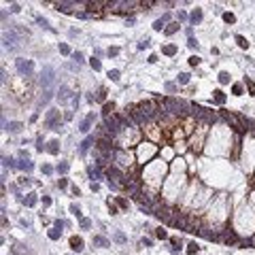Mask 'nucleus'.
Here are the masks:
<instances>
[{"instance_id":"f257e3e1","label":"nucleus","mask_w":255,"mask_h":255,"mask_svg":"<svg viewBox=\"0 0 255 255\" xmlns=\"http://www.w3.org/2000/svg\"><path fill=\"white\" fill-rule=\"evenodd\" d=\"M53 83H55V70L51 66L43 68V73H40V85H43V89H51Z\"/></svg>"},{"instance_id":"f03ea898","label":"nucleus","mask_w":255,"mask_h":255,"mask_svg":"<svg viewBox=\"0 0 255 255\" xmlns=\"http://www.w3.org/2000/svg\"><path fill=\"white\" fill-rule=\"evenodd\" d=\"M15 64H17V70H19V75H21V77H32V70H34L32 60L17 58V60H15Z\"/></svg>"},{"instance_id":"7ed1b4c3","label":"nucleus","mask_w":255,"mask_h":255,"mask_svg":"<svg viewBox=\"0 0 255 255\" xmlns=\"http://www.w3.org/2000/svg\"><path fill=\"white\" fill-rule=\"evenodd\" d=\"M75 98H77V94L70 89V87H60V91H58V100H60V104H68V102H75Z\"/></svg>"},{"instance_id":"20e7f679","label":"nucleus","mask_w":255,"mask_h":255,"mask_svg":"<svg viewBox=\"0 0 255 255\" xmlns=\"http://www.w3.org/2000/svg\"><path fill=\"white\" fill-rule=\"evenodd\" d=\"M45 126L51 128V130H60L62 128V123H60V111H49L47 119H45Z\"/></svg>"},{"instance_id":"39448f33","label":"nucleus","mask_w":255,"mask_h":255,"mask_svg":"<svg viewBox=\"0 0 255 255\" xmlns=\"http://www.w3.org/2000/svg\"><path fill=\"white\" fill-rule=\"evenodd\" d=\"M217 236H219V240H223L225 245H236V242H238V236L234 234V232H230V230H217Z\"/></svg>"},{"instance_id":"423d86ee","label":"nucleus","mask_w":255,"mask_h":255,"mask_svg":"<svg viewBox=\"0 0 255 255\" xmlns=\"http://www.w3.org/2000/svg\"><path fill=\"white\" fill-rule=\"evenodd\" d=\"M221 115H223V119H225L227 123H232V126H234L236 130H245V128H242V121L236 117V115H232V113H227V111H223Z\"/></svg>"},{"instance_id":"0eeeda50","label":"nucleus","mask_w":255,"mask_h":255,"mask_svg":"<svg viewBox=\"0 0 255 255\" xmlns=\"http://www.w3.org/2000/svg\"><path fill=\"white\" fill-rule=\"evenodd\" d=\"M113 157H115V162H117L119 166H130L132 164V159H130V155H126V151H115Z\"/></svg>"},{"instance_id":"6e6552de","label":"nucleus","mask_w":255,"mask_h":255,"mask_svg":"<svg viewBox=\"0 0 255 255\" xmlns=\"http://www.w3.org/2000/svg\"><path fill=\"white\" fill-rule=\"evenodd\" d=\"M51 98H53V89H43L40 96H38V100H36V106H45Z\"/></svg>"},{"instance_id":"1a4fd4ad","label":"nucleus","mask_w":255,"mask_h":255,"mask_svg":"<svg viewBox=\"0 0 255 255\" xmlns=\"http://www.w3.org/2000/svg\"><path fill=\"white\" fill-rule=\"evenodd\" d=\"M70 249L77 251V253H81V251H83V238H81V236H73V238H70Z\"/></svg>"},{"instance_id":"9d476101","label":"nucleus","mask_w":255,"mask_h":255,"mask_svg":"<svg viewBox=\"0 0 255 255\" xmlns=\"http://www.w3.org/2000/svg\"><path fill=\"white\" fill-rule=\"evenodd\" d=\"M75 7H77V2H55V9L62 13H70Z\"/></svg>"},{"instance_id":"9b49d317","label":"nucleus","mask_w":255,"mask_h":255,"mask_svg":"<svg viewBox=\"0 0 255 255\" xmlns=\"http://www.w3.org/2000/svg\"><path fill=\"white\" fill-rule=\"evenodd\" d=\"M94 143H98V138H96V136H87V138H85V141L81 143V147H79V151H81V153H85V151H87V149H89L91 145H94Z\"/></svg>"},{"instance_id":"f8f14e48","label":"nucleus","mask_w":255,"mask_h":255,"mask_svg":"<svg viewBox=\"0 0 255 255\" xmlns=\"http://www.w3.org/2000/svg\"><path fill=\"white\" fill-rule=\"evenodd\" d=\"M91 121H94V113H89L87 117L81 121V126H79V130L81 132H89V128H91Z\"/></svg>"},{"instance_id":"ddd939ff","label":"nucleus","mask_w":255,"mask_h":255,"mask_svg":"<svg viewBox=\"0 0 255 255\" xmlns=\"http://www.w3.org/2000/svg\"><path fill=\"white\" fill-rule=\"evenodd\" d=\"M202 141H204V132L191 138V149H196V151H200V149H202Z\"/></svg>"},{"instance_id":"4468645a","label":"nucleus","mask_w":255,"mask_h":255,"mask_svg":"<svg viewBox=\"0 0 255 255\" xmlns=\"http://www.w3.org/2000/svg\"><path fill=\"white\" fill-rule=\"evenodd\" d=\"M189 21H191L194 26H196V24H200V21H202V11H200V9H194V11H191V15H189Z\"/></svg>"},{"instance_id":"2eb2a0df","label":"nucleus","mask_w":255,"mask_h":255,"mask_svg":"<svg viewBox=\"0 0 255 255\" xmlns=\"http://www.w3.org/2000/svg\"><path fill=\"white\" fill-rule=\"evenodd\" d=\"M166 21H168V15H164L162 19H157L153 24V30H166Z\"/></svg>"},{"instance_id":"dca6fc26","label":"nucleus","mask_w":255,"mask_h":255,"mask_svg":"<svg viewBox=\"0 0 255 255\" xmlns=\"http://www.w3.org/2000/svg\"><path fill=\"white\" fill-rule=\"evenodd\" d=\"M21 128H24V126H21L19 121H11V123L7 126V130H9L11 134H17V132H21Z\"/></svg>"},{"instance_id":"f3484780","label":"nucleus","mask_w":255,"mask_h":255,"mask_svg":"<svg viewBox=\"0 0 255 255\" xmlns=\"http://www.w3.org/2000/svg\"><path fill=\"white\" fill-rule=\"evenodd\" d=\"M94 245H96V247H111V242H108L104 236H94Z\"/></svg>"},{"instance_id":"a211bd4d","label":"nucleus","mask_w":255,"mask_h":255,"mask_svg":"<svg viewBox=\"0 0 255 255\" xmlns=\"http://www.w3.org/2000/svg\"><path fill=\"white\" fill-rule=\"evenodd\" d=\"M47 145H49L47 151L53 153V155H58V151H60V143H58V141H51V143H47Z\"/></svg>"},{"instance_id":"6ab92c4d","label":"nucleus","mask_w":255,"mask_h":255,"mask_svg":"<svg viewBox=\"0 0 255 255\" xmlns=\"http://www.w3.org/2000/svg\"><path fill=\"white\" fill-rule=\"evenodd\" d=\"M104 98H106V89H104V87H98V91H96L94 100H98V102H104Z\"/></svg>"},{"instance_id":"aec40b11","label":"nucleus","mask_w":255,"mask_h":255,"mask_svg":"<svg viewBox=\"0 0 255 255\" xmlns=\"http://www.w3.org/2000/svg\"><path fill=\"white\" fill-rule=\"evenodd\" d=\"M176 30H179V21H172V24H168V26H166V30H164V32L170 36V34H174Z\"/></svg>"},{"instance_id":"412c9836","label":"nucleus","mask_w":255,"mask_h":255,"mask_svg":"<svg viewBox=\"0 0 255 255\" xmlns=\"http://www.w3.org/2000/svg\"><path fill=\"white\" fill-rule=\"evenodd\" d=\"M213 100H215L217 104H223V102H225V94L217 89V91H215V96H213Z\"/></svg>"},{"instance_id":"4be33fe9","label":"nucleus","mask_w":255,"mask_h":255,"mask_svg":"<svg viewBox=\"0 0 255 255\" xmlns=\"http://www.w3.org/2000/svg\"><path fill=\"white\" fill-rule=\"evenodd\" d=\"M113 111H115V102H104V117L113 115Z\"/></svg>"},{"instance_id":"5701e85b","label":"nucleus","mask_w":255,"mask_h":255,"mask_svg":"<svg viewBox=\"0 0 255 255\" xmlns=\"http://www.w3.org/2000/svg\"><path fill=\"white\" fill-rule=\"evenodd\" d=\"M51 240H58L60 236H62V230H58V227H53V230H49V234H47Z\"/></svg>"},{"instance_id":"b1692460","label":"nucleus","mask_w":255,"mask_h":255,"mask_svg":"<svg viewBox=\"0 0 255 255\" xmlns=\"http://www.w3.org/2000/svg\"><path fill=\"white\" fill-rule=\"evenodd\" d=\"M87 174H89V179H100V170L98 168H87Z\"/></svg>"},{"instance_id":"393cba45","label":"nucleus","mask_w":255,"mask_h":255,"mask_svg":"<svg viewBox=\"0 0 255 255\" xmlns=\"http://www.w3.org/2000/svg\"><path fill=\"white\" fill-rule=\"evenodd\" d=\"M162 51H164L166 55H174V53H176V47H174V45H166V47L162 49Z\"/></svg>"},{"instance_id":"a878e982","label":"nucleus","mask_w":255,"mask_h":255,"mask_svg":"<svg viewBox=\"0 0 255 255\" xmlns=\"http://www.w3.org/2000/svg\"><path fill=\"white\" fill-rule=\"evenodd\" d=\"M236 43L240 45V47H242V49H247V47H249V43H247V38H245V36H240V34H236Z\"/></svg>"},{"instance_id":"bb28decb","label":"nucleus","mask_w":255,"mask_h":255,"mask_svg":"<svg viewBox=\"0 0 255 255\" xmlns=\"http://www.w3.org/2000/svg\"><path fill=\"white\" fill-rule=\"evenodd\" d=\"M176 81H179V83H183V85H187V83H189V75H187V73H181Z\"/></svg>"},{"instance_id":"cd10ccee","label":"nucleus","mask_w":255,"mask_h":255,"mask_svg":"<svg viewBox=\"0 0 255 255\" xmlns=\"http://www.w3.org/2000/svg\"><path fill=\"white\" fill-rule=\"evenodd\" d=\"M68 168H70V166H68L66 162H62V164H58V172H60V174H66V172H68Z\"/></svg>"},{"instance_id":"c85d7f7f","label":"nucleus","mask_w":255,"mask_h":255,"mask_svg":"<svg viewBox=\"0 0 255 255\" xmlns=\"http://www.w3.org/2000/svg\"><path fill=\"white\" fill-rule=\"evenodd\" d=\"M19 168H21V170H28V172H30L34 166H32V162H28V159H26V162H21V164H19Z\"/></svg>"},{"instance_id":"c756f323","label":"nucleus","mask_w":255,"mask_h":255,"mask_svg":"<svg viewBox=\"0 0 255 255\" xmlns=\"http://www.w3.org/2000/svg\"><path fill=\"white\" fill-rule=\"evenodd\" d=\"M89 64H91V68H94V70H100V68H102L100 60H96V58H91V60H89Z\"/></svg>"},{"instance_id":"7c9ffc66","label":"nucleus","mask_w":255,"mask_h":255,"mask_svg":"<svg viewBox=\"0 0 255 255\" xmlns=\"http://www.w3.org/2000/svg\"><path fill=\"white\" fill-rule=\"evenodd\" d=\"M219 83H221V85L230 83V75H227V73H219Z\"/></svg>"},{"instance_id":"2f4dec72","label":"nucleus","mask_w":255,"mask_h":255,"mask_svg":"<svg viewBox=\"0 0 255 255\" xmlns=\"http://www.w3.org/2000/svg\"><path fill=\"white\" fill-rule=\"evenodd\" d=\"M223 19H225V24H234V21H236V17L232 13H223Z\"/></svg>"},{"instance_id":"473e14b6","label":"nucleus","mask_w":255,"mask_h":255,"mask_svg":"<svg viewBox=\"0 0 255 255\" xmlns=\"http://www.w3.org/2000/svg\"><path fill=\"white\" fill-rule=\"evenodd\" d=\"M24 204H28V206H34V204H36V196H28V198H24Z\"/></svg>"},{"instance_id":"72a5a7b5","label":"nucleus","mask_w":255,"mask_h":255,"mask_svg":"<svg viewBox=\"0 0 255 255\" xmlns=\"http://www.w3.org/2000/svg\"><path fill=\"white\" fill-rule=\"evenodd\" d=\"M119 70H108V77H111V81H119Z\"/></svg>"},{"instance_id":"f704fd0d","label":"nucleus","mask_w":255,"mask_h":255,"mask_svg":"<svg viewBox=\"0 0 255 255\" xmlns=\"http://www.w3.org/2000/svg\"><path fill=\"white\" fill-rule=\"evenodd\" d=\"M155 236H157V238H162V240H164V238H168V232H166V230H162V227H159V230H157V232H155Z\"/></svg>"},{"instance_id":"c9c22d12","label":"nucleus","mask_w":255,"mask_h":255,"mask_svg":"<svg viewBox=\"0 0 255 255\" xmlns=\"http://www.w3.org/2000/svg\"><path fill=\"white\" fill-rule=\"evenodd\" d=\"M170 242H172V251H179L181 249V240L179 238H170Z\"/></svg>"},{"instance_id":"e433bc0d","label":"nucleus","mask_w":255,"mask_h":255,"mask_svg":"<svg viewBox=\"0 0 255 255\" xmlns=\"http://www.w3.org/2000/svg\"><path fill=\"white\" fill-rule=\"evenodd\" d=\"M232 91H234V96H240V94H242V85H240V83H236L234 87H232Z\"/></svg>"},{"instance_id":"4c0bfd02","label":"nucleus","mask_w":255,"mask_h":255,"mask_svg":"<svg viewBox=\"0 0 255 255\" xmlns=\"http://www.w3.org/2000/svg\"><path fill=\"white\" fill-rule=\"evenodd\" d=\"M60 51H62L64 55H68V53H70V47H68L66 43H62V45H60Z\"/></svg>"},{"instance_id":"58836bf2","label":"nucleus","mask_w":255,"mask_h":255,"mask_svg":"<svg viewBox=\"0 0 255 255\" xmlns=\"http://www.w3.org/2000/svg\"><path fill=\"white\" fill-rule=\"evenodd\" d=\"M187 253H191V255H194V253H198V245H196V242H189V247H187Z\"/></svg>"},{"instance_id":"ea45409f","label":"nucleus","mask_w":255,"mask_h":255,"mask_svg":"<svg viewBox=\"0 0 255 255\" xmlns=\"http://www.w3.org/2000/svg\"><path fill=\"white\" fill-rule=\"evenodd\" d=\"M36 21H38V26H43V28H49V21H47V19H43V17H36Z\"/></svg>"},{"instance_id":"a19ab883","label":"nucleus","mask_w":255,"mask_h":255,"mask_svg":"<svg viewBox=\"0 0 255 255\" xmlns=\"http://www.w3.org/2000/svg\"><path fill=\"white\" fill-rule=\"evenodd\" d=\"M115 240H117V242H126V236L121 234V232H115Z\"/></svg>"},{"instance_id":"79ce46f5","label":"nucleus","mask_w":255,"mask_h":255,"mask_svg":"<svg viewBox=\"0 0 255 255\" xmlns=\"http://www.w3.org/2000/svg\"><path fill=\"white\" fill-rule=\"evenodd\" d=\"M70 213H73V215H77V217H81V211H79V206H77V204H73V206H70Z\"/></svg>"},{"instance_id":"37998d69","label":"nucleus","mask_w":255,"mask_h":255,"mask_svg":"<svg viewBox=\"0 0 255 255\" xmlns=\"http://www.w3.org/2000/svg\"><path fill=\"white\" fill-rule=\"evenodd\" d=\"M73 60H77V62H83V53H81V51H75V53H73Z\"/></svg>"},{"instance_id":"c03bdc74","label":"nucleus","mask_w":255,"mask_h":255,"mask_svg":"<svg viewBox=\"0 0 255 255\" xmlns=\"http://www.w3.org/2000/svg\"><path fill=\"white\" fill-rule=\"evenodd\" d=\"M189 64H191V66H198V64H200V58H198V55H191V58H189Z\"/></svg>"},{"instance_id":"a18cd8bd","label":"nucleus","mask_w":255,"mask_h":255,"mask_svg":"<svg viewBox=\"0 0 255 255\" xmlns=\"http://www.w3.org/2000/svg\"><path fill=\"white\" fill-rule=\"evenodd\" d=\"M81 227H83V230L91 227V221H89V219H81Z\"/></svg>"},{"instance_id":"49530a36","label":"nucleus","mask_w":255,"mask_h":255,"mask_svg":"<svg viewBox=\"0 0 255 255\" xmlns=\"http://www.w3.org/2000/svg\"><path fill=\"white\" fill-rule=\"evenodd\" d=\"M117 53H119V47H111V49H108V55H111V58H115Z\"/></svg>"},{"instance_id":"de8ad7c7","label":"nucleus","mask_w":255,"mask_h":255,"mask_svg":"<svg viewBox=\"0 0 255 255\" xmlns=\"http://www.w3.org/2000/svg\"><path fill=\"white\" fill-rule=\"evenodd\" d=\"M147 47H149V40H147V38L138 43V49H147Z\"/></svg>"},{"instance_id":"09e8293b","label":"nucleus","mask_w":255,"mask_h":255,"mask_svg":"<svg viewBox=\"0 0 255 255\" xmlns=\"http://www.w3.org/2000/svg\"><path fill=\"white\" fill-rule=\"evenodd\" d=\"M108 208H111V215H117V206L111 204V200H108Z\"/></svg>"},{"instance_id":"8fccbe9b","label":"nucleus","mask_w":255,"mask_h":255,"mask_svg":"<svg viewBox=\"0 0 255 255\" xmlns=\"http://www.w3.org/2000/svg\"><path fill=\"white\" fill-rule=\"evenodd\" d=\"M187 45L194 49V47H198V40H196V38H189V40H187Z\"/></svg>"},{"instance_id":"3c124183","label":"nucleus","mask_w":255,"mask_h":255,"mask_svg":"<svg viewBox=\"0 0 255 255\" xmlns=\"http://www.w3.org/2000/svg\"><path fill=\"white\" fill-rule=\"evenodd\" d=\"M36 149H38V151H43V149H45V145H43V138H38V141H36Z\"/></svg>"},{"instance_id":"603ef678","label":"nucleus","mask_w":255,"mask_h":255,"mask_svg":"<svg viewBox=\"0 0 255 255\" xmlns=\"http://www.w3.org/2000/svg\"><path fill=\"white\" fill-rule=\"evenodd\" d=\"M247 85H249V89H251V94L255 96V83H253V81H247Z\"/></svg>"},{"instance_id":"864d4df0","label":"nucleus","mask_w":255,"mask_h":255,"mask_svg":"<svg viewBox=\"0 0 255 255\" xmlns=\"http://www.w3.org/2000/svg\"><path fill=\"white\" fill-rule=\"evenodd\" d=\"M43 204L49 206V204H51V198H49V196H43Z\"/></svg>"},{"instance_id":"5fc2aeb1","label":"nucleus","mask_w":255,"mask_h":255,"mask_svg":"<svg viewBox=\"0 0 255 255\" xmlns=\"http://www.w3.org/2000/svg\"><path fill=\"white\" fill-rule=\"evenodd\" d=\"M43 172H45V174H51L53 168H51V166H43Z\"/></svg>"},{"instance_id":"6e6d98bb","label":"nucleus","mask_w":255,"mask_h":255,"mask_svg":"<svg viewBox=\"0 0 255 255\" xmlns=\"http://www.w3.org/2000/svg\"><path fill=\"white\" fill-rule=\"evenodd\" d=\"M166 89H168V91H170V94H172V91H174L176 87H174V83H166Z\"/></svg>"},{"instance_id":"4d7b16f0","label":"nucleus","mask_w":255,"mask_h":255,"mask_svg":"<svg viewBox=\"0 0 255 255\" xmlns=\"http://www.w3.org/2000/svg\"><path fill=\"white\" fill-rule=\"evenodd\" d=\"M141 245H143V247H151V240H149V238H143Z\"/></svg>"},{"instance_id":"13d9d810","label":"nucleus","mask_w":255,"mask_h":255,"mask_svg":"<svg viewBox=\"0 0 255 255\" xmlns=\"http://www.w3.org/2000/svg\"><path fill=\"white\" fill-rule=\"evenodd\" d=\"M58 187H62V189L66 187V179H60V181H58Z\"/></svg>"},{"instance_id":"bf43d9fd","label":"nucleus","mask_w":255,"mask_h":255,"mask_svg":"<svg viewBox=\"0 0 255 255\" xmlns=\"http://www.w3.org/2000/svg\"><path fill=\"white\" fill-rule=\"evenodd\" d=\"M64 119H66V121H70V119H73V111H68V113L64 115Z\"/></svg>"},{"instance_id":"052dcab7","label":"nucleus","mask_w":255,"mask_h":255,"mask_svg":"<svg viewBox=\"0 0 255 255\" xmlns=\"http://www.w3.org/2000/svg\"><path fill=\"white\" fill-rule=\"evenodd\" d=\"M117 204H119V206H123V208H126V206H128V202H126V200H123V198H119V200H117Z\"/></svg>"},{"instance_id":"680f3d73","label":"nucleus","mask_w":255,"mask_h":255,"mask_svg":"<svg viewBox=\"0 0 255 255\" xmlns=\"http://www.w3.org/2000/svg\"><path fill=\"white\" fill-rule=\"evenodd\" d=\"M247 126H249V128L253 130V128H255V121H253V119H247Z\"/></svg>"},{"instance_id":"e2e57ef3","label":"nucleus","mask_w":255,"mask_h":255,"mask_svg":"<svg viewBox=\"0 0 255 255\" xmlns=\"http://www.w3.org/2000/svg\"><path fill=\"white\" fill-rule=\"evenodd\" d=\"M55 227H58V230H62V227H64V221H60V219H58V221H55Z\"/></svg>"}]
</instances>
